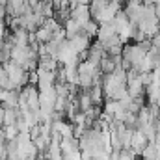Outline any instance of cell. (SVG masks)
Segmentation results:
<instances>
[{
	"label": "cell",
	"mask_w": 160,
	"mask_h": 160,
	"mask_svg": "<svg viewBox=\"0 0 160 160\" xmlns=\"http://www.w3.org/2000/svg\"><path fill=\"white\" fill-rule=\"evenodd\" d=\"M0 110H4V104H2V102H0Z\"/></svg>",
	"instance_id": "8fae6325"
},
{
	"label": "cell",
	"mask_w": 160,
	"mask_h": 160,
	"mask_svg": "<svg viewBox=\"0 0 160 160\" xmlns=\"http://www.w3.org/2000/svg\"><path fill=\"white\" fill-rule=\"evenodd\" d=\"M62 26H63V30H65V36H67V39H73V38H77L80 32H82V26H80L75 19H67V21H65Z\"/></svg>",
	"instance_id": "277c9868"
},
{
	"label": "cell",
	"mask_w": 160,
	"mask_h": 160,
	"mask_svg": "<svg viewBox=\"0 0 160 160\" xmlns=\"http://www.w3.org/2000/svg\"><path fill=\"white\" fill-rule=\"evenodd\" d=\"M149 143H151V142H149V138H147V136H145L142 130H134V136H132V145H130V149H132L136 155H142Z\"/></svg>",
	"instance_id": "6da1fadb"
},
{
	"label": "cell",
	"mask_w": 160,
	"mask_h": 160,
	"mask_svg": "<svg viewBox=\"0 0 160 160\" xmlns=\"http://www.w3.org/2000/svg\"><path fill=\"white\" fill-rule=\"evenodd\" d=\"M4 134H6V142H15L21 134V130L17 127H4Z\"/></svg>",
	"instance_id": "52a82bcc"
},
{
	"label": "cell",
	"mask_w": 160,
	"mask_h": 160,
	"mask_svg": "<svg viewBox=\"0 0 160 160\" xmlns=\"http://www.w3.org/2000/svg\"><path fill=\"white\" fill-rule=\"evenodd\" d=\"M50 2H52V4H54V8L58 9V8H60V6H62V4H63L65 0H50Z\"/></svg>",
	"instance_id": "9c48e42d"
},
{
	"label": "cell",
	"mask_w": 160,
	"mask_h": 160,
	"mask_svg": "<svg viewBox=\"0 0 160 160\" xmlns=\"http://www.w3.org/2000/svg\"><path fill=\"white\" fill-rule=\"evenodd\" d=\"M110 160H138V158H136V153L132 149H121V151H112Z\"/></svg>",
	"instance_id": "5b68a950"
},
{
	"label": "cell",
	"mask_w": 160,
	"mask_h": 160,
	"mask_svg": "<svg viewBox=\"0 0 160 160\" xmlns=\"http://www.w3.org/2000/svg\"><path fill=\"white\" fill-rule=\"evenodd\" d=\"M34 11L39 13L43 19H52V17H56V8H54V4H52L50 0H43L39 6L34 8Z\"/></svg>",
	"instance_id": "3957f363"
},
{
	"label": "cell",
	"mask_w": 160,
	"mask_h": 160,
	"mask_svg": "<svg viewBox=\"0 0 160 160\" xmlns=\"http://www.w3.org/2000/svg\"><path fill=\"white\" fill-rule=\"evenodd\" d=\"M71 19H75L80 26L84 28V26L91 21V11H89V6H77V8L71 11Z\"/></svg>",
	"instance_id": "7a4b0ae2"
},
{
	"label": "cell",
	"mask_w": 160,
	"mask_h": 160,
	"mask_svg": "<svg viewBox=\"0 0 160 160\" xmlns=\"http://www.w3.org/2000/svg\"><path fill=\"white\" fill-rule=\"evenodd\" d=\"M28 2H30V6H32V8H36V6H39L43 0H28Z\"/></svg>",
	"instance_id": "30bf717a"
},
{
	"label": "cell",
	"mask_w": 160,
	"mask_h": 160,
	"mask_svg": "<svg viewBox=\"0 0 160 160\" xmlns=\"http://www.w3.org/2000/svg\"><path fill=\"white\" fill-rule=\"evenodd\" d=\"M8 32H9V28H8L6 21H0V36H6Z\"/></svg>",
	"instance_id": "ba28073f"
},
{
	"label": "cell",
	"mask_w": 160,
	"mask_h": 160,
	"mask_svg": "<svg viewBox=\"0 0 160 160\" xmlns=\"http://www.w3.org/2000/svg\"><path fill=\"white\" fill-rule=\"evenodd\" d=\"M82 34H86L89 39H97V36H99V22H95L93 19L82 28Z\"/></svg>",
	"instance_id": "8992f818"
}]
</instances>
